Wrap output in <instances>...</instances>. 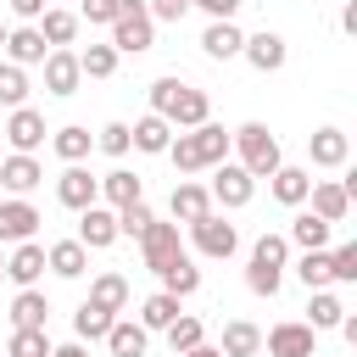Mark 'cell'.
Masks as SVG:
<instances>
[{"mask_svg":"<svg viewBox=\"0 0 357 357\" xmlns=\"http://www.w3.org/2000/svg\"><path fill=\"white\" fill-rule=\"evenodd\" d=\"M167 162L190 178V173H206V167H218V162H229V128H218V123H201V128H184V134H173V145H167Z\"/></svg>","mask_w":357,"mask_h":357,"instance_id":"cell-1","label":"cell"},{"mask_svg":"<svg viewBox=\"0 0 357 357\" xmlns=\"http://www.w3.org/2000/svg\"><path fill=\"white\" fill-rule=\"evenodd\" d=\"M229 151H240V167H245L251 178H273L279 162H284V151H279V139H273L268 123H240V128L229 134Z\"/></svg>","mask_w":357,"mask_h":357,"instance_id":"cell-2","label":"cell"},{"mask_svg":"<svg viewBox=\"0 0 357 357\" xmlns=\"http://www.w3.org/2000/svg\"><path fill=\"white\" fill-rule=\"evenodd\" d=\"M151 45H156V22H151L145 0H123V11H117V22H112V50H117V56H139V50H151Z\"/></svg>","mask_w":357,"mask_h":357,"instance_id":"cell-3","label":"cell"},{"mask_svg":"<svg viewBox=\"0 0 357 357\" xmlns=\"http://www.w3.org/2000/svg\"><path fill=\"white\" fill-rule=\"evenodd\" d=\"M206 195H212V206H229V212H240V206H251V195H257V178H251L240 162H218V167H212V184H206Z\"/></svg>","mask_w":357,"mask_h":357,"instance_id":"cell-4","label":"cell"},{"mask_svg":"<svg viewBox=\"0 0 357 357\" xmlns=\"http://www.w3.org/2000/svg\"><path fill=\"white\" fill-rule=\"evenodd\" d=\"M139 257H145V268H151V273H162V268H173L178 257H190V251H184V240H178V223L151 218V229L139 234Z\"/></svg>","mask_w":357,"mask_h":357,"instance_id":"cell-5","label":"cell"},{"mask_svg":"<svg viewBox=\"0 0 357 357\" xmlns=\"http://www.w3.org/2000/svg\"><path fill=\"white\" fill-rule=\"evenodd\" d=\"M190 240H195V251H201V257H212V262H223V257H234V251H240V229H234V223H223L218 212H206L201 223H190Z\"/></svg>","mask_w":357,"mask_h":357,"instance_id":"cell-6","label":"cell"},{"mask_svg":"<svg viewBox=\"0 0 357 357\" xmlns=\"http://www.w3.org/2000/svg\"><path fill=\"white\" fill-rule=\"evenodd\" d=\"M56 201H61L67 212H84V206H95V201H100V178H95L84 162H73V167H61V173H56Z\"/></svg>","mask_w":357,"mask_h":357,"instance_id":"cell-7","label":"cell"},{"mask_svg":"<svg viewBox=\"0 0 357 357\" xmlns=\"http://www.w3.org/2000/svg\"><path fill=\"white\" fill-rule=\"evenodd\" d=\"M39 223H45V218H39L33 201H22V195H0V245H22V240H33Z\"/></svg>","mask_w":357,"mask_h":357,"instance_id":"cell-8","label":"cell"},{"mask_svg":"<svg viewBox=\"0 0 357 357\" xmlns=\"http://www.w3.org/2000/svg\"><path fill=\"white\" fill-rule=\"evenodd\" d=\"M262 346H268V357H318V335H312L307 324H296V318L273 324V329L262 335Z\"/></svg>","mask_w":357,"mask_h":357,"instance_id":"cell-9","label":"cell"},{"mask_svg":"<svg viewBox=\"0 0 357 357\" xmlns=\"http://www.w3.org/2000/svg\"><path fill=\"white\" fill-rule=\"evenodd\" d=\"M0 134L11 139V151H17V156H33V151L45 145V134H50V128H45V112H33V106H17V112L6 117V128H0Z\"/></svg>","mask_w":357,"mask_h":357,"instance_id":"cell-10","label":"cell"},{"mask_svg":"<svg viewBox=\"0 0 357 357\" xmlns=\"http://www.w3.org/2000/svg\"><path fill=\"white\" fill-rule=\"evenodd\" d=\"M307 201H312V218H324L329 229H335V223H346V212H351V190H346L340 178H312Z\"/></svg>","mask_w":357,"mask_h":357,"instance_id":"cell-11","label":"cell"},{"mask_svg":"<svg viewBox=\"0 0 357 357\" xmlns=\"http://www.w3.org/2000/svg\"><path fill=\"white\" fill-rule=\"evenodd\" d=\"M73 240H78L84 251H106V245L117 240V212H112V206H100V201H95V206H84V212H78V234H73Z\"/></svg>","mask_w":357,"mask_h":357,"instance_id":"cell-12","label":"cell"},{"mask_svg":"<svg viewBox=\"0 0 357 357\" xmlns=\"http://www.w3.org/2000/svg\"><path fill=\"white\" fill-rule=\"evenodd\" d=\"M6 279H11L17 290H39V279H45V245H39V240L11 245V257H6Z\"/></svg>","mask_w":357,"mask_h":357,"instance_id":"cell-13","label":"cell"},{"mask_svg":"<svg viewBox=\"0 0 357 357\" xmlns=\"http://www.w3.org/2000/svg\"><path fill=\"white\" fill-rule=\"evenodd\" d=\"M240 56L257 67V73H279L284 61H290V45H284V33H273V28H262V33H251L245 45H240Z\"/></svg>","mask_w":357,"mask_h":357,"instance_id":"cell-14","label":"cell"},{"mask_svg":"<svg viewBox=\"0 0 357 357\" xmlns=\"http://www.w3.org/2000/svg\"><path fill=\"white\" fill-rule=\"evenodd\" d=\"M39 67H45V89H50V95H61V100L78 95V84H84V73H78V50H50Z\"/></svg>","mask_w":357,"mask_h":357,"instance_id":"cell-15","label":"cell"},{"mask_svg":"<svg viewBox=\"0 0 357 357\" xmlns=\"http://www.w3.org/2000/svg\"><path fill=\"white\" fill-rule=\"evenodd\" d=\"M307 156H312V167H346V156H351V139H346V128H312L307 134Z\"/></svg>","mask_w":357,"mask_h":357,"instance_id":"cell-16","label":"cell"},{"mask_svg":"<svg viewBox=\"0 0 357 357\" xmlns=\"http://www.w3.org/2000/svg\"><path fill=\"white\" fill-rule=\"evenodd\" d=\"M39 184H45L39 156H17V151H11V156L0 162V190H6V195H22V201H28V190H39Z\"/></svg>","mask_w":357,"mask_h":357,"instance_id":"cell-17","label":"cell"},{"mask_svg":"<svg viewBox=\"0 0 357 357\" xmlns=\"http://www.w3.org/2000/svg\"><path fill=\"white\" fill-rule=\"evenodd\" d=\"M45 56H50V45L39 39V28H33V22H22V28H11V33H6V61H11V67H22V73H28V67H39Z\"/></svg>","mask_w":357,"mask_h":357,"instance_id":"cell-18","label":"cell"},{"mask_svg":"<svg viewBox=\"0 0 357 357\" xmlns=\"http://www.w3.org/2000/svg\"><path fill=\"white\" fill-rule=\"evenodd\" d=\"M167 123H173V134H184V128H201V123H212V100H206V89L184 84V89H178V100H173V112H167Z\"/></svg>","mask_w":357,"mask_h":357,"instance_id":"cell-19","label":"cell"},{"mask_svg":"<svg viewBox=\"0 0 357 357\" xmlns=\"http://www.w3.org/2000/svg\"><path fill=\"white\" fill-rule=\"evenodd\" d=\"M128 139H134V151H145V156H167V145H173V123L156 117V112H145L139 123H128Z\"/></svg>","mask_w":357,"mask_h":357,"instance_id":"cell-20","label":"cell"},{"mask_svg":"<svg viewBox=\"0 0 357 357\" xmlns=\"http://www.w3.org/2000/svg\"><path fill=\"white\" fill-rule=\"evenodd\" d=\"M33 28H39V39H45L50 50H67V45L78 39V11H67V6H45V17H39Z\"/></svg>","mask_w":357,"mask_h":357,"instance_id":"cell-21","label":"cell"},{"mask_svg":"<svg viewBox=\"0 0 357 357\" xmlns=\"http://www.w3.org/2000/svg\"><path fill=\"white\" fill-rule=\"evenodd\" d=\"M268 190H273V201H279V206H307L312 173H307V167H290V162H279V173L268 178Z\"/></svg>","mask_w":357,"mask_h":357,"instance_id":"cell-22","label":"cell"},{"mask_svg":"<svg viewBox=\"0 0 357 357\" xmlns=\"http://www.w3.org/2000/svg\"><path fill=\"white\" fill-rule=\"evenodd\" d=\"M100 195H106V206H112V212H123V206L145 201V178H139V173H128V167H112V173L100 178Z\"/></svg>","mask_w":357,"mask_h":357,"instance_id":"cell-23","label":"cell"},{"mask_svg":"<svg viewBox=\"0 0 357 357\" xmlns=\"http://www.w3.org/2000/svg\"><path fill=\"white\" fill-rule=\"evenodd\" d=\"M167 212H173L178 223H201V218L212 212V195H206V184H190V178H178V184H173V201H167Z\"/></svg>","mask_w":357,"mask_h":357,"instance_id":"cell-24","label":"cell"},{"mask_svg":"<svg viewBox=\"0 0 357 357\" xmlns=\"http://www.w3.org/2000/svg\"><path fill=\"white\" fill-rule=\"evenodd\" d=\"M45 268H50L56 279H84L89 251H84L78 240H56V245H45Z\"/></svg>","mask_w":357,"mask_h":357,"instance_id":"cell-25","label":"cell"},{"mask_svg":"<svg viewBox=\"0 0 357 357\" xmlns=\"http://www.w3.org/2000/svg\"><path fill=\"white\" fill-rule=\"evenodd\" d=\"M145 346H151V329H139L134 318H117L106 329V351L112 357H145Z\"/></svg>","mask_w":357,"mask_h":357,"instance_id":"cell-26","label":"cell"},{"mask_svg":"<svg viewBox=\"0 0 357 357\" xmlns=\"http://www.w3.org/2000/svg\"><path fill=\"white\" fill-rule=\"evenodd\" d=\"M50 151L73 167V162H84V156L95 151V134H89L84 123H67V128H56V134H50Z\"/></svg>","mask_w":357,"mask_h":357,"instance_id":"cell-27","label":"cell"},{"mask_svg":"<svg viewBox=\"0 0 357 357\" xmlns=\"http://www.w3.org/2000/svg\"><path fill=\"white\" fill-rule=\"evenodd\" d=\"M329 234H335V229H329L324 218H312V212H296L284 240H290V245H301V251H329Z\"/></svg>","mask_w":357,"mask_h":357,"instance_id":"cell-28","label":"cell"},{"mask_svg":"<svg viewBox=\"0 0 357 357\" xmlns=\"http://www.w3.org/2000/svg\"><path fill=\"white\" fill-rule=\"evenodd\" d=\"M45 324H50L45 290H17V301H11V329H45Z\"/></svg>","mask_w":357,"mask_h":357,"instance_id":"cell-29","label":"cell"},{"mask_svg":"<svg viewBox=\"0 0 357 357\" xmlns=\"http://www.w3.org/2000/svg\"><path fill=\"white\" fill-rule=\"evenodd\" d=\"M223 357H257L262 351V329L257 324H245V318H229L223 324V346H218Z\"/></svg>","mask_w":357,"mask_h":357,"instance_id":"cell-30","label":"cell"},{"mask_svg":"<svg viewBox=\"0 0 357 357\" xmlns=\"http://www.w3.org/2000/svg\"><path fill=\"white\" fill-rule=\"evenodd\" d=\"M240 45H245V33H240L234 22H206V33H201V50H206L212 61H229V56H240Z\"/></svg>","mask_w":357,"mask_h":357,"instance_id":"cell-31","label":"cell"},{"mask_svg":"<svg viewBox=\"0 0 357 357\" xmlns=\"http://www.w3.org/2000/svg\"><path fill=\"white\" fill-rule=\"evenodd\" d=\"M89 301L106 307V312H123V307H128V279H123V273H95V279H89Z\"/></svg>","mask_w":357,"mask_h":357,"instance_id":"cell-32","label":"cell"},{"mask_svg":"<svg viewBox=\"0 0 357 357\" xmlns=\"http://www.w3.org/2000/svg\"><path fill=\"white\" fill-rule=\"evenodd\" d=\"M178 312H184V301H178V296H167V290H156V296H145V301H139V329H167Z\"/></svg>","mask_w":357,"mask_h":357,"instance_id":"cell-33","label":"cell"},{"mask_svg":"<svg viewBox=\"0 0 357 357\" xmlns=\"http://www.w3.org/2000/svg\"><path fill=\"white\" fill-rule=\"evenodd\" d=\"M112 324H117V312H106V307H95V301H78V312H73V335H78V340H106Z\"/></svg>","mask_w":357,"mask_h":357,"instance_id":"cell-34","label":"cell"},{"mask_svg":"<svg viewBox=\"0 0 357 357\" xmlns=\"http://www.w3.org/2000/svg\"><path fill=\"white\" fill-rule=\"evenodd\" d=\"M162 335H167L173 357H178V351H195V346H206V324H201L195 312H178V318H173V324H167Z\"/></svg>","mask_w":357,"mask_h":357,"instance_id":"cell-35","label":"cell"},{"mask_svg":"<svg viewBox=\"0 0 357 357\" xmlns=\"http://www.w3.org/2000/svg\"><path fill=\"white\" fill-rule=\"evenodd\" d=\"M156 279H162V290H167V296H178V301H184V296H195V290H201V268H195V262H190V257H178V262H173V268H162V273H156Z\"/></svg>","mask_w":357,"mask_h":357,"instance_id":"cell-36","label":"cell"},{"mask_svg":"<svg viewBox=\"0 0 357 357\" xmlns=\"http://www.w3.org/2000/svg\"><path fill=\"white\" fill-rule=\"evenodd\" d=\"M251 262H257V268H273V273H284V262H290V240H284V234H257V245H251Z\"/></svg>","mask_w":357,"mask_h":357,"instance_id":"cell-37","label":"cell"},{"mask_svg":"<svg viewBox=\"0 0 357 357\" xmlns=\"http://www.w3.org/2000/svg\"><path fill=\"white\" fill-rule=\"evenodd\" d=\"M312 318H307V329L312 335H324V329H335L340 318H346V307H340V296H329V290H312V307H307Z\"/></svg>","mask_w":357,"mask_h":357,"instance_id":"cell-38","label":"cell"},{"mask_svg":"<svg viewBox=\"0 0 357 357\" xmlns=\"http://www.w3.org/2000/svg\"><path fill=\"white\" fill-rule=\"evenodd\" d=\"M78 73H84V78H112V73H117V50H112V45L78 50Z\"/></svg>","mask_w":357,"mask_h":357,"instance_id":"cell-39","label":"cell"},{"mask_svg":"<svg viewBox=\"0 0 357 357\" xmlns=\"http://www.w3.org/2000/svg\"><path fill=\"white\" fill-rule=\"evenodd\" d=\"M296 279H301L307 290H329V251H301Z\"/></svg>","mask_w":357,"mask_h":357,"instance_id":"cell-40","label":"cell"},{"mask_svg":"<svg viewBox=\"0 0 357 357\" xmlns=\"http://www.w3.org/2000/svg\"><path fill=\"white\" fill-rule=\"evenodd\" d=\"M6 357H50V335L45 329H11Z\"/></svg>","mask_w":357,"mask_h":357,"instance_id":"cell-41","label":"cell"},{"mask_svg":"<svg viewBox=\"0 0 357 357\" xmlns=\"http://www.w3.org/2000/svg\"><path fill=\"white\" fill-rule=\"evenodd\" d=\"M0 106H28V73L22 67H11V61H0Z\"/></svg>","mask_w":357,"mask_h":357,"instance_id":"cell-42","label":"cell"},{"mask_svg":"<svg viewBox=\"0 0 357 357\" xmlns=\"http://www.w3.org/2000/svg\"><path fill=\"white\" fill-rule=\"evenodd\" d=\"M329 279L357 284V240H346V245H335V251H329Z\"/></svg>","mask_w":357,"mask_h":357,"instance_id":"cell-43","label":"cell"},{"mask_svg":"<svg viewBox=\"0 0 357 357\" xmlns=\"http://www.w3.org/2000/svg\"><path fill=\"white\" fill-rule=\"evenodd\" d=\"M178 89H184V78H178V73L156 78V84H151V112H156V117H167V112H173V100H178Z\"/></svg>","mask_w":357,"mask_h":357,"instance_id":"cell-44","label":"cell"},{"mask_svg":"<svg viewBox=\"0 0 357 357\" xmlns=\"http://www.w3.org/2000/svg\"><path fill=\"white\" fill-rule=\"evenodd\" d=\"M95 151H106V156H128V151H134V139H128V123H106V128L95 134Z\"/></svg>","mask_w":357,"mask_h":357,"instance_id":"cell-45","label":"cell"},{"mask_svg":"<svg viewBox=\"0 0 357 357\" xmlns=\"http://www.w3.org/2000/svg\"><path fill=\"white\" fill-rule=\"evenodd\" d=\"M151 218H156V212H151L145 201H134V206H123V212H117V234H134V240H139V234L151 229Z\"/></svg>","mask_w":357,"mask_h":357,"instance_id":"cell-46","label":"cell"},{"mask_svg":"<svg viewBox=\"0 0 357 357\" xmlns=\"http://www.w3.org/2000/svg\"><path fill=\"white\" fill-rule=\"evenodd\" d=\"M245 284H251V296H279L284 273H273V268H257V262H245Z\"/></svg>","mask_w":357,"mask_h":357,"instance_id":"cell-47","label":"cell"},{"mask_svg":"<svg viewBox=\"0 0 357 357\" xmlns=\"http://www.w3.org/2000/svg\"><path fill=\"white\" fill-rule=\"evenodd\" d=\"M117 11H123V0H78V22H117Z\"/></svg>","mask_w":357,"mask_h":357,"instance_id":"cell-48","label":"cell"},{"mask_svg":"<svg viewBox=\"0 0 357 357\" xmlns=\"http://www.w3.org/2000/svg\"><path fill=\"white\" fill-rule=\"evenodd\" d=\"M145 11H151V22H178L190 11V0H145Z\"/></svg>","mask_w":357,"mask_h":357,"instance_id":"cell-49","label":"cell"},{"mask_svg":"<svg viewBox=\"0 0 357 357\" xmlns=\"http://www.w3.org/2000/svg\"><path fill=\"white\" fill-rule=\"evenodd\" d=\"M190 6H201L212 22H234V11H240L245 0H190Z\"/></svg>","mask_w":357,"mask_h":357,"instance_id":"cell-50","label":"cell"},{"mask_svg":"<svg viewBox=\"0 0 357 357\" xmlns=\"http://www.w3.org/2000/svg\"><path fill=\"white\" fill-rule=\"evenodd\" d=\"M6 6H11V17H22V22H39L50 0H6Z\"/></svg>","mask_w":357,"mask_h":357,"instance_id":"cell-51","label":"cell"},{"mask_svg":"<svg viewBox=\"0 0 357 357\" xmlns=\"http://www.w3.org/2000/svg\"><path fill=\"white\" fill-rule=\"evenodd\" d=\"M50 357H89V351H84V340H73V346H50Z\"/></svg>","mask_w":357,"mask_h":357,"instance_id":"cell-52","label":"cell"},{"mask_svg":"<svg viewBox=\"0 0 357 357\" xmlns=\"http://www.w3.org/2000/svg\"><path fill=\"white\" fill-rule=\"evenodd\" d=\"M178 357H223L218 346H195V351H178Z\"/></svg>","mask_w":357,"mask_h":357,"instance_id":"cell-53","label":"cell"},{"mask_svg":"<svg viewBox=\"0 0 357 357\" xmlns=\"http://www.w3.org/2000/svg\"><path fill=\"white\" fill-rule=\"evenodd\" d=\"M6 33H11V28H6V22H0V50H6Z\"/></svg>","mask_w":357,"mask_h":357,"instance_id":"cell-54","label":"cell"},{"mask_svg":"<svg viewBox=\"0 0 357 357\" xmlns=\"http://www.w3.org/2000/svg\"><path fill=\"white\" fill-rule=\"evenodd\" d=\"M0 273H6V257H0Z\"/></svg>","mask_w":357,"mask_h":357,"instance_id":"cell-55","label":"cell"}]
</instances>
